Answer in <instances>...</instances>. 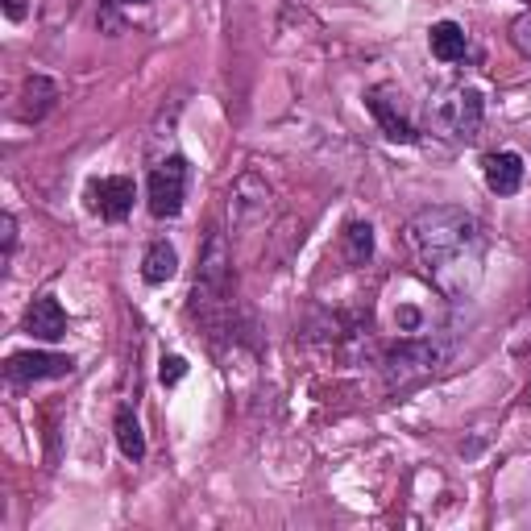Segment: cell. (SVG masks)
I'll list each match as a JSON object with an SVG mask.
<instances>
[{
  "label": "cell",
  "instance_id": "6da1fadb",
  "mask_svg": "<svg viewBox=\"0 0 531 531\" xmlns=\"http://www.w3.org/2000/svg\"><path fill=\"white\" fill-rule=\"evenodd\" d=\"M407 241L432 287L449 299H465L482 278L486 241L465 208H428L407 225Z\"/></svg>",
  "mask_w": 531,
  "mask_h": 531
},
{
  "label": "cell",
  "instance_id": "7a4b0ae2",
  "mask_svg": "<svg viewBox=\"0 0 531 531\" xmlns=\"http://www.w3.org/2000/svg\"><path fill=\"white\" fill-rule=\"evenodd\" d=\"M229 278H233V258H229V241L220 229L208 233L204 254H200V270H195V287H191V303L187 316L200 324H216L229 312Z\"/></svg>",
  "mask_w": 531,
  "mask_h": 531
},
{
  "label": "cell",
  "instance_id": "3957f363",
  "mask_svg": "<svg viewBox=\"0 0 531 531\" xmlns=\"http://www.w3.org/2000/svg\"><path fill=\"white\" fill-rule=\"evenodd\" d=\"M482 121H486V100L478 88H453L436 100V125L449 137L469 142V137L482 133Z\"/></svg>",
  "mask_w": 531,
  "mask_h": 531
},
{
  "label": "cell",
  "instance_id": "277c9868",
  "mask_svg": "<svg viewBox=\"0 0 531 531\" xmlns=\"http://www.w3.org/2000/svg\"><path fill=\"white\" fill-rule=\"evenodd\" d=\"M187 175L191 166L183 154H171L162 158L154 171H150V212L158 220H171L183 212V200H187Z\"/></svg>",
  "mask_w": 531,
  "mask_h": 531
},
{
  "label": "cell",
  "instance_id": "5b68a950",
  "mask_svg": "<svg viewBox=\"0 0 531 531\" xmlns=\"http://www.w3.org/2000/svg\"><path fill=\"white\" fill-rule=\"evenodd\" d=\"M440 366V349H432L428 341H407L386 357V382L390 386H407L415 378H428Z\"/></svg>",
  "mask_w": 531,
  "mask_h": 531
},
{
  "label": "cell",
  "instance_id": "8992f818",
  "mask_svg": "<svg viewBox=\"0 0 531 531\" xmlns=\"http://www.w3.org/2000/svg\"><path fill=\"white\" fill-rule=\"evenodd\" d=\"M133 200H137V187L129 175H108L88 183V208L100 212L104 220H125L133 212Z\"/></svg>",
  "mask_w": 531,
  "mask_h": 531
},
{
  "label": "cell",
  "instance_id": "52a82bcc",
  "mask_svg": "<svg viewBox=\"0 0 531 531\" xmlns=\"http://www.w3.org/2000/svg\"><path fill=\"white\" fill-rule=\"evenodd\" d=\"M75 370V361L63 353H13L5 361L9 382H42V378H67Z\"/></svg>",
  "mask_w": 531,
  "mask_h": 531
},
{
  "label": "cell",
  "instance_id": "ba28073f",
  "mask_svg": "<svg viewBox=\"0 0 531 531\" xmlns=\"http://www.w3.org/2000/svg\"><path fill=\"white\" fill-rule=\"evenodd\" d=\"M366 104H370V113H374V121L382 125V133L390 137V142H403V146L419 142V133H415V125H411V121L403 117V108H399V100H395V92H390V88H370Z\"/></svg>",
  "mask_w": 531,
  "mask_h": 531
},
{
  "label": "cell",
  "instance_id": "9c48e42d",
  "mask_svg": "<svg viewBox=\"0 0 531 531\" xmlns=\"http://www.w3.org/2000/svg\"><path fill=\"white\" fill-rule=\"evenodd\" d=\"M25 332L38 341H63L67 337V312L54 295H38L25 307Z\"/></svg>",
  "mask_w": 531,
  "mask_h": 531
},
{
  "label": "cell",
  "instance_id": "30bf717a",
  "mask_svg": "<svg viewBox=\"0 0 531 531\" xmlns=\"http://www.w3.org/2000/svg\"><path fill=\"white\" fill-rule=\"evenodd\" d=\"M266 208H270V187L254 171H245L233 183V191H229V212H233V220H237V225H249V220L262 216Z\"/></svg>",
  "mask_w": 531,
  "mask_h": 531
},
{
  "label": "cell",
  "instance_id": "8fae6325",
  "mask_svg": "<svg viewBox=\"0 0 531 531\" xmlns=\"http://www.w3.org/2000/svg\"><path fill=\"white\" fill-rule=\"evenodd\" d=\"M482 175L494 195H515L523 187V158L515 150H498L482 158Z\"/></svg>",
  "mask_w": 531,
  "mask_h": 531
},
{
  "label": "cell",
  "instance_id": "7c38bea8",
  "mask_svg": "<svg viewBox=\"0 0 531 531\" xmlns=\"http://www.w3.org/2000/svg\"><path fill=\"white\" fill-rule=\"evenodd\" d=\"M54 100H59V83L46 79V75H30L25 79V88H21V104H17V117L21 121H42Z\"/></svg>",
  "mask_w": 531,
  "mask_h": 531
},
{
  "label": "cell",
  "instance_id": "4fadbf2b",
  "mask_svg": "<svg viewBox=\"0 0 531 531\" xmlns=\"http://www.w3.org/2000/svg\"><path fill=\"white\" fill-rule=\"evenodd\" d=\"M428 46H432V54L440 63H461L469 54V34L461 30L457 21H436L432 34H428Z\"/></svg>",
  "mask_w": 531,
  "mask_h": 531
},
{
  "label": "cell",
  "instance_id": "5bb4252c",
  "mask_svg": "<svg viewBox=\"0 0 531 531\" xmlns=\"http://www.w3.org/2000/svg\"><path fill=\"white\" fill-rule=\"evenodd\" d=\"M179 274V254H175V245L171 241H154L146 249V258H142V278L150 287H162V283H171V278Z\"/></svg>",
  "mask_w": 531,
  "mask_h": 531
},
{
  "label": "cell",
  "instance_id": "9a60e30c",
  "mask_svg": "<svg viewBox=\"0 0 531 531\" xmlns=\"http://www.w3.org/2000/svg\"><path fill=\"white\" fill-rule=\"evenodd\" d=\"M113 432H117V444L129 461H142L146 457V432L137 424L133 407H117V419H113Z\"/></svg>",
  "mask_w": 531,
  "mask_h": 531
},
{
  "label": "cell",
  "instance_id": "2e32d148",
  "mask_svg": "<svg viewBox=\"0 0 531 531\" xmlns=\"http://www.w3.org/2000/svg\"><path fill=\"white\" fill-rule=\"evenodd\" d=\"M341 241H345V258H349V266H366V262L374 258V229H370V225H361V220H353Z\"/></svg>",
  "mask_w": 531,
  "mask_h": 531
},
{
  "label": "cell",
  "instance_id": "e0dca14e",
  "mask_svg": "<svg viewBox=\"0 0 531 531\" xmlns=\"http://www.w3.org/2000/svg\"><path fill=\"white\" fill-rule=\"evenodd\" d=\"M158 378H162V386H179V382L187 378V357H179V353L162 357V370H158Z\"/></svg>",
  "mask_w": 531,
  "mask_h": 531
},
{
  "label": "cell",
  "instance_id": "ac0fdd59",
  "mask_svg": "<svg viewBox=\"0 0 531 531\" xmlns=\"http://www.w3.org/2000/svg\"><path fill=\"white\" fill-rule=\"evenodd\" d=\"M515 42H519V50H523V54H531V13L515 21Z\"/></svg>",
  "mask_w": 531,
  "mask_h": 531
},
{
  "label": "cell",
  "instance_id": "d6986e66",
  "mask_svg": "<svg viewBox=\"0 0 531 531\" xmlns=\"http://www.w3.org/2000/svg\"><path fill=\"white\" fill-rule=\"evenodd\" d=\"M0 229H5V258L13 254V245H17V220L5 212V220H0Z\"/></svg>",
  "mask_w": 531,
  "mask_h": 531
},
{
  "label": "cell",
  "instance_id": "ffe728a7",
  "mask_svg": "<svg viewBox=\"0 0 531 531\" xmlns=\"http://www.w3.org/2000/svg\"><path fill=\"white\" fill-rule=\"evenodd\" d=\"M5 13H9V21H25L30 5H25V0H5Z\"/></svg>",
  "mask_w": 531,
  "mask_h": 531
},
{
  "label": "cell",
  "instance_id": "44dd1931",
  "mask_svg": "<svg viewBox=\"0 0 531 531\" xmlns=\"http://www.w3.org/2000/svg\"><path fill=\"white\" fill-rule=\"evenodd\" d=\"M399 320H403V328H407V332H411V328H419V312H411V307H403Z\"/></svg>",
  "mask_w": 531,
  "mask_h": 531
},
{
  "label": "cell",
  "instance_id": "7402d4cb",
  "mask_svg": "<svg viewBox=\"0 0 531 531\" xmlns=\"http://www.w3.org/2000/svg\"><path fill=\"white\" fill-rule=\"evenodd\" d=\"M113 5H146V0H113Z\"/></svg>",
  "mask_w": 531,
  "mask_h": 531
}]
</instances>
